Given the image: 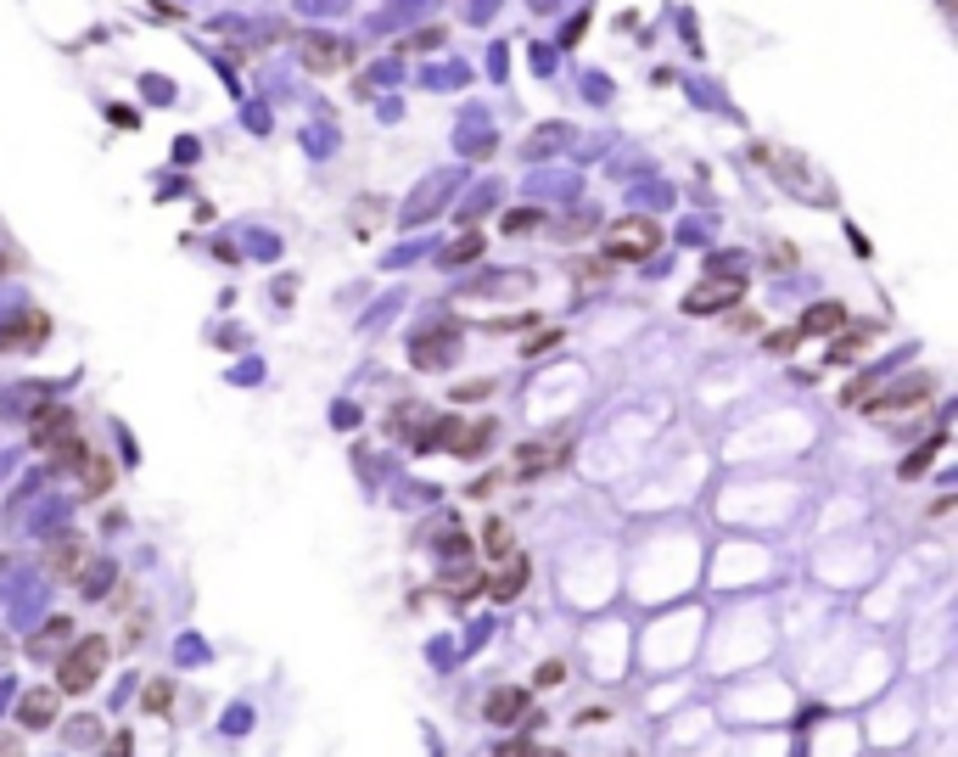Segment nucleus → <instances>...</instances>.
<instances>
[{
    "mask_svg": "<svg viewBox=\"0 0 958 757\" xmlns=\"http://www.w3.org/2000/svg\"><path fill=\"white\" fill-rule=\"evenodd\" d=\"M482 718L488 724H499V729H510V724H527V690H516V685H499V690H488V701H482Z\"/></svg>",
    "mask_w": 958,
    "mask_h": 757,
    "instance_id": "obj_8",
    "label": "nucleus"
},
{
    "mask_svg": "<svg viewBox=\"0 0 958 757\" xmlns=\"http://www.w3.org/2000/svg\"><path fill=\"white\" fill-rule=\"evenodd\" d=\"M73 472L85 477V494H113V483H118V466L101 455V449H85V460H79Z\"/></svg>",
    "mask_w": 958,
    "mask_h": 757,
    "instance_id": "obj_12",
    "label": "nucleus"
},
{
    "mask_svg": "<svg viewBox=\"0 0 958 757\" xmlns=\"http://www.w3.org/2000/svg\"><path fill=\"white\" fill-rule=\"evenodd\" d=\"M936 449H942V438H930L919 455H908V460H902V477H908V483H914V477H925V472H930V460H936Z\"/></svg>",
    "mask_w": 958,
    "mask_h": 757,
    "instance_id": "obj_22",
    "label": "nucleus"
},
{
    "mask_svg": "<svg viewBox=\"0 0 958 757\" xmlns=\"http://www.w3.org/2000/svg\"><path fill=\"white\" fill-rule=\"evenodd\" d=\"M930 393H936V376H902L897 387H886L880 399L869 404L874 415H897V410H925Z\"/></svg>",
    "mask_w": 958,
    "mask_h": 757,
    "instance_id": "obj_6",
    "label": "nucleus"
},
{
    "mask_svg": "<svg viewBox=\"0 0 958 757\" xmlns=\"http://www.w3.org/2000/svg\"><path fill=\"white\" fill-rule=\"evenodd\" d=\"M566 679V662H544V668H538V685L550 690V685H561Z\"/></svg>",
    "mask_w": 958,
    "mask_h": 757,
    "instance_id": "obj_30",
    "label": "nucleus"
},
{
    "mask_svg": "<svg viewBox=\"0 0 958 757\" xmlns=\"http://www.w3.org/2000/svg\"><path fill=\"white\" fill-rule=\"evenodd\" d=\"M107 757H129V735H113V746H107Z\"/></svg>",
    "mask_w": 958,
    "mask_h": 757,
    "instance_id": "obj_37",
    "label": "nucleus"
},
{
    "mask_svg": "<svg viewBox=\"0 0 958 757\" xmlns=\"http://www.w3.org/2000/svg\"><path fill=\"white\" fill-rule=\"evenodd\" d=\"M303 62H309V68H337L342 62V51H337V40H325V34H309V51H303Z\"/></svg>",
    "mask_w": 958,
    "mask_h": 757,
    "instance_id": "obj_19",
    "label": "nucleus"
},
{
    "mask_svg": "<svg viewBox=\"0 0 958 757\" xmlns=\"http://www.w3.org/2000/svg\"><path fill=\"white\" fill-rule=\"evenodd\" d=\"M437 40H443V29H426V34H415V40H409V45H415V51H432Z\"/></svg>",
    "mask_w": 958,
    "mask_h": 757,
    "instance_id": "obj_33",
    "label": "nucleus"
},
{
    "mask_svg": "<svg viewBox=\"0 0 958 757\" xmlns=\"http://www.w3.org/2000/svg\"><path fill=\"white\" fill-rule=\"evenodd\" d=\"M437 556L443 561H460V556H471V539H465V533H437Z\"/></svg>",
    "mask_w": 958,
    "mask_h": 757,
    "instance_id": "obj_23",
    "label": "nucleus"
},
{
    "mask_svg": "<svg viewBox=\"0 0 958 757\" xmlns=\"http://www.w3.org/2000/svg\"><path fill=\"white\" fill-rule=\"evenodd\" d=\"M68 432H73V410H68V404H45V410L34 415V449H45V455H51Z\"/></svg>",
    "mask_w": 958,
    "mask_h": 757,
    "instance_id": "obj_9",
    "label": "nucleus"
},
{
    "mask_svg": "<svg viewBox=\"0 0 958 757\" xmlns=\"http://www.w3.org/2000/svg\"><path fill=\"white\" fill-rule=\"evenodd\" d=\"M869 337H874V326H858V331H846L841 343L830 348V359H835V365H858V354H863V348H869Z\"/></svg>",
    "mask_w": 958,
    "mask_h": 757,
    "instance_id": "obj_16",
    "label": "nucleus"
},
{
    "mask_svg": "<svg viewBox=\"0 0 958 757\" xmlns=\"http://www.w3.org/2000/svg\"><path fill=\"white\" fill-rule=\"evenodd\" d=\"M45 337H51V320H45L40 309H23V315H17V320H6V326H0V348H6V354H23V348H40Z\"/></svg>",
    "mask_w": 958,
    "mask_h": 757,
    "instance_id": "obj_7",
    "label": "nucleus"
},
{
    "mask_svg": "<svg viewBox=\"0 0 958 757\" xmlns=\"http://www.w3.org/2000/svg\"><path fill=\"white\" fill-rule=\"evenodd\" d=\"M527 757H561V752H538V746H533V752H527Z\"/></svg>",
    "mask_w": 958,
    "mask_h": 757,
    "instance_id": "obj_39",
    "label": "nucleus"
},
{
    "mask_svg": "<svg viewBox=\"0 0 958 757\" xmlns=\"http://www.w3.org/2000/svg\"><path fill=\"white\" fill-rule=\"evenodd\" d=\"M169 696H174V690H169V679H157V685H146L141 707H146V713H163V707H169Z\"/></svg>",
    "mask_w": 958,
    "mask_h": 757,
    "instance_id": "obj_25",
    "label": "nucleus"
},
{
    "mask_svg": "<svg viewBox=\"0 0 958 757\" xmlns=\"http://www.w3.org/2000/svg\"><path fill=\"white\" fill-rule=\"evenodd\" d=\"M846 326V309L841 303H813V309H807V320L796 331H802V337H835V331Z\"/></svg>",
    "mask_w": 958,
    "mask_h": 757,
    "instance_id": "obj_13",
    "label": "nucleus"
},
{
    "mask_svg": "<svg viewBox=\"0 0 958 757\" xmlns=\"http://www.w3.org/2000/svg\"><path fill=\"white\" fill-rule=\"evenodd\" d=\"M107 634H85V640H73L68 651H62V662H57V679H62V690L68 696H85L90 685H96V673L107 668Z\"/></svg>",
    "mask_w": 958,
    "mask_h": 757,
    "instance_id": "obj_1",
    "label": "nucleus"
},
{
    "mask_svg": "<svg viewBox=\"0 0 958 757\" xmlns=\"http://www.w3.org/2000/svg\"><path fill=\"white\" fill-rule=\"evenodd\" d=\"M482 253V236H460V242L449 247V264H465V258H477Z\"/></svg>",
    "mask_w": 958,
    "mask_h": 757,
    "instance_id": "obj_26",
    "label": "nucleus"
},
{
    "mask_svg": "<svg viewBox=\"0 0 958 757\" xmlns=\"http://www.w3.org/2000/svg\"><path fill=\"white\" fill-rule=\"evenodd\" d=\"M62 713V696L57 690H23V701H17V718H23V729H51Z\"/></svg>",
    "mask_w": 958,
    "mask_h": 757,
    "instance_id": "obj_10",
    "label": "nucleus"
},
{
    "mask_svg": "<svg viewBox=\"0 0 958 757\" xmlns=\"http://www.w3.org/2000/svg\"><path fill=\"white\" fill-rule=\"evenodd\" d=\"M79 567H85V539H79V533H62V544L51 550V572L73 584V572Z\"/></svg>",
    "mask_w": 958,
    "mask_h": 757,
    "instance_id": "obj_15",
    "label": "nucleus"
},
{
    "mask_svg": "<svg viewBox=\"0 0 958 757\" xmlns=\"http://www.w3.org/2000/svg\"><path fill=\"white\" fill-rule=\"evenodd\" d=\"M482 550H488L494 561H510V556H516V539H510V528L499 522V516L488 522V528H482Z\"/></svg>",
    "mask_w": 958,
    "mask_h": 757,
    "instance_id": "obj_17",
    "label": "nucleus"
},
{
    "mask_svg": "<svg viewBox=\"0 0 958 757\" xmlns=\"http://www.w3.org/2000/svg\"><path fill=\"white\" fill-rule=\"evenodd\" d=\"M606 718H611L606 707H583V713H578V724H606Z\"/></svg>",
    "mask_w": 958,
    "mask_h": 757,
    "instance_id": "obj_35",
    "label": "nucleus"
},
{
    "mask_svg": "<svg viewBox=\"0 0 958 757\" xmlns=\"http://www.w3.org/2000/svg\"><path fill=\"white\" fill-rule=\"evenodd\" d=\"M538 225H544V214H538V208H510V214H505V230H510V236L538 230Z\"/></svg>",
    "mask_w": 958,
    "mask_h": 757,
    "instance_id": "obj_24",
    "label": "nucleus"
},
{
    "mask_svg": "<svg viewBox=\"0 0 958 757\" xmlns=\"http://www.w3.org/2000/svg\"><path fill=\"white\" fill-rule=\"evenodd\" d=\"M6 651H12V640H6V634H0V657H6Z\"/></svg>",
    "mask_w": 958,
    "mask_h": 757,
    "instance_id": "obj_38",
    "label": "nucleus"
},
{
    "mask_svg": "<svg viewBox=\"0 0 958 757\" xmlns=\"http://www.w3.org/2000/svg\"><path fill=\"white\" fill-rule=\"evenodd\" d=\"M73 584L85 589L90 600H101V595H107V584H113V567H101V561H96V567H79V572H73Z\"/></svg>",
    "mask_w": 958,
    "mask_h": 757,
    "instance_id": "obj_20",
    "label": "nucleus"
},
{
    "mask_svg": "<svg viewBox=\"0 0 958 757\" xmlns=\"http://www.w3.org/2000/svg\"><path fill=\"white\" fill-rule=\"evenodd\" d=\"M68 640H73V623H68V617H51V623H45V634L34 640V651H40V657H51V651H57V645H68Z\"/></svg>",
    "mask_w": 958,
    "mask_h": 757,
    "instance_id": "obj_21",
    "label": "nucleus"
},
{
    "mask_svg": "<svg viewBox=\"0 0 958 757\" xmlns=\"http://www.w3.org/2000/svg\"><path fill=\"white\" fill-rule=\"evenodd\" d=\"M656 247H662V230L650 225V219H622V225L606 236V258H628V264H634V258H650Z\"/></svg>",
    "mask_w": 958,
    "mask_h": 757,
    "instance_id": "obj_5",
    "label": "nucleus"
},
{
    "mask_svg": "<svg viewBox=\"0 0 958 757\" xmlns=\"http://www.w3.org/2000/svg\"><path fill=\"white\" fill-rule=\"evenodd\" d=\"M494 421H437V449H449V455L460 460H482L488 455V443H494Z\"/></svg>",
    "mask_w": 958,
    "mask_h": 757,
    "instance_id": "obj_4",
    "label": "nucleus"
},
{
    "mask_svg": "<svg viewBox=\"0 0 958 757\" xmlns=\"http://www.w3.org/2000/svg\"><path fill=\"white\" fill-rule=\"evenodd\" d=\"M863 399H869V382H863V376H858V382H852V387H846V393H841V404H863Z\"/></svg>",
    "mask_w": 958,
    "mask_h": 757,
    "instance_id": "obj_32",
    "label": "nucleus"
},
{
    "mask_svg": "<svg viewBox=\"0 0 958 757\" xmlns=\"http://www.w3.org/2000/svg\"><path fill=\"white\" fill-rule=\"evenodd\" d=\"M494 488H499V477H482V483H471V500H488Z\"/></svg>",
    "mask_w": 958,
    "mask_h": 757,
    "instance_id": "obj_34",
    "label": "nucleus"
},
{
    "mask_svg": "<svg viewBox=\"0 0 958 757\" xmlns=\"http://www.w3.org/2000/svg\"><path fill=\"white\" fill-rule=\"evenodd\" d=\"M527 752H533V746H527V741H510V746H499L494 757H527Z\"/></svg>",
    "mask_w": 958,
    "mask_h": 757,
    "instance_id": "obj_36",
    "label": "nucleus"
},
{
    "mask_svg": "<svg viewBox=\"0 0 958 757\" xmlns=\"http://www.w3.org/2000/svg\"><path fill=\"white\" fill-rule=\"evenodd\" d=\"M0 757H23V741H17V729H0Z\"/></svg>",
    "mask_w": 958,
    "mask_h": 757,
    "instance_id": "obj_31",
    "label": "nucleus"
},
{
    "mask_svg": "<svg viewBox=\"0 0 958 757\" xmlns=\"http://www.w3.org/2000/svg\"><path fill=\"white\" fill-rule=\"evenodd\" d=\"M723 270V264H718ZM740 292H746V281L734 270H723V275H706L701 286H690L684 292V315H718V309H734L740 303Z\"/></svg>",
    "mask_w": 958,
    "mask_h": 757,
    "instance_id": "obj_2",
    "label": "nucleus"
},
{
    "mask_svg": "<svg viewBox=\"0 0 958 757\" xmlns=\"http://www.w3.org/2000/svg\"><path fill=\"white\" fill-rule=\"evenodd\" d=\"M96 735H101V724H96V718H73V724H68V741H79V746H85V741H96Z\"/></svg>",
    "mask_w": 958,
    "mask_h": 757,
    "instance_id": "obj_27",
    "label": "nucleus"
},
{
    "mask_svg": "<svg viewBox=\"0 0 958 757\" xmlns=\"http://www.w3.org/2000/svg\"><path fill=\"white\" fill-rule=\"evenodd\" d=\"M494 393V382H465V387H454V404H465V399H488Z\"/></svg>",
    "mask_w": 958,
    "mask_h": 757,
    "instance_id": "obj_29",
    "label": "nucleus"
},
{
    "mask_svg": "<svg viewBox=\"0 0 958 757\" xmlns=\"http://www.w3.org/2000/svg\"><path fill=\"white\" fill-rule=\"evenodd\" d=\"M796 343H802V331H768V348H774V354H790Z\"/></svg>",
    "mask_w": 958,
    "mask_h": 757,
    "instance_id": "obj_28",
    "label": "nucleus"
},
{
    "mask_svg": "<svg viewBox=\"0 0 958 757\" xmlns=\"http://www.w3.org/2000/svg\"><path fill=\"white\" fill-rule=\"evenodd\" d=\"M555 466H566V443H522L516 449V477H538Z\"/></svg>",
    "mask_w": 958,
    "mask_h": 757,
    "instance_id": "obj_11",
    "label": "nucleus"
},
{
    "mask_svg": "<svg viewBox=\"0 0 958 757\" xmlns=\"http://www.w3.org/2000/svg\"><path fill=\"white\" fill-rule=\"evenodd\" d=\"M454 354H460V326H454V320H437V326L409 337V359H415L421 371H443Z\"/></svg>",
    "mask_w": 958,
    "mask_h": 757,
    "instance_id": "obj_3",
    "label": "nucleus"
},
{
    "mask_svg": "<svg viewBox=\"0 0 958 757\" xmlns=\"http://www.w3.org/2000/svg\"><path fill=\"white\" fill-rule=\"evenodd\" d=\"M527 572H533V567H527V556H510L505 572H499V578H488V595H494V600H516V595L527 589Z\"/></svg>",
    "mask_w": 958,
    "mask_h": 757,
    "instance_id": "obj_14",
    "label": "nucleus"
},
{
    "mask_svg": "<svg viewBox=\"0 0 958 757\" xmlns=\"http://www.w3.org/2000/svg\"><path fill=\"white\" fill-rule=\"evenodd\" d=\"M443 584H449V595H454V600H477L488 578H482V572H471V567H465V572L454 567V572H443Z\"/></svg>",
    "mask_w": 958,
    "mask_h": 757,
    "instance_id": "obj_18",
    "label": "nucleus"
}]
</instances>
